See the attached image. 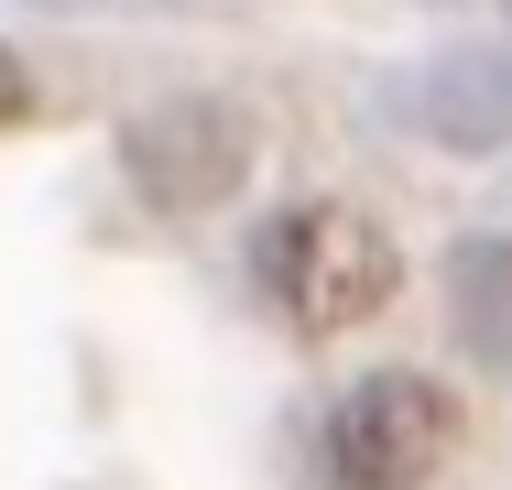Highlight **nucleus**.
I'll list each match as a JSON object with an SVG mask.
<instances>
[{"instance_id":"obj_1","label":"nucleus","mask_w":512,"mask_h":490,"mask_svg":"<svg viewBox=\"0 0 512 490\" xmlns=\"http://www.w3.org/2000/svg\"><path fill=\"white\" fill-rule=\"evenodd\" d=\"M251 273H262V294H273L306 338H338V327H360V316H382V305H393L404 251H393V229H382L371 207L316 196V207H284V218L262 229Z\"/></svg>"},{"instance_id":"obj_3","label":"nucleus","mask_w":512,"mask_h":490,"mask_svg":"<svg viewBox=\"0 0 512 490\" xmlns=\"http://www.w3.org/2000/svg\"><path fill=\"white\" fill-rule=\"evenodd\" d=\"M240 164H251V142H240V109H218V98L153 109V120L131 131V175H142V196H164V207H207V196H229V186H240Z\"/></svg>"},{"instance_id":"obj_4","label":"nucleus","mask_w":512,"mask_h":490,"mask_svg":"<svg viewBox=\"0 0 512 490\" xmlns=\"http://www.w3.org/2000/svg\"><path fill=\"white\" fill-rule=\"evenodd\" d=\"M22 98L33 88H22V66H11V44H0V120H22Z\"/></svg>"},{"instance_id":"obj_2","label":"nucleus","mask_w":512,"mask_h":490,"mask_svg":"<svg viewBox=\"0 0 512 490\" xmlns=\"http://www.w3.org/2000/svg\"><path fill=\"white\" fill-rule=\"evenodd\" d=\"M447 436H458V403L425 371H371L327 414V480L338 490H425Z\"/></svg>"}]
</instances>
